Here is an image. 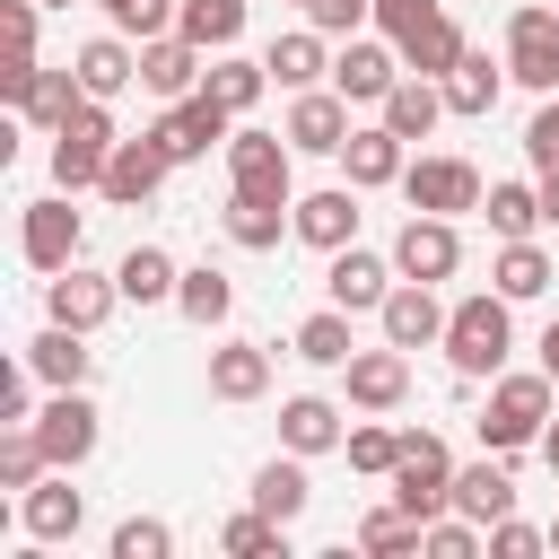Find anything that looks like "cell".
<instances>
[{
  "mask_svg": "<svg viewBox=\"0 0 559 559\" xmlns=\"http://www.w3.org/2000/svg\"><path fill=\"white\" fill-rule=\"evenodd\" d=\"M550 376L542 367H498L489 376V411H480V445L489 454H524V445H542V428H550Z\"/></svg>",
  "mask_w": 559,
  "mask_h": 559,
  "instance_id": "6da1fadb",
  "label": "cell"
},
{
  "mask_svg": "<svg viewBox=\"0 0 559 559\" xmlns=\"http://www.w3.org/2000/svg\"><path fill=\"white\" fill-rule=\"evenodd\" d=\"M507 306L515 297H498V288H472V297L445 306V358H454V376H498L507 367V349H515V314Z\"/></svg>",
  "mask_w": 559,
  "mask_h": 559,
  "instance_id": "7a4b0ae2",
  "label": "cell"
},
{
  "mask_svg": "<svg viewBox=\"0 0 559 559\" xmlns=\"http://www.w3.org/2000/svg\"><path fill=\"white\" fill-rule=\"evenodd\" d=\"M114 140H122V131H114V105H105V96H79V114L52 131V183H61V192H96Z\"/></svg>",
  "mask_w": 559,
  "mask_h": 559,
  "instance_id": "3957f363",
  "label": "cell"
},
{
  "mask_svg": "<svg viewBox=\"0 0 559 559\" xmlns=\"http://www.w3.org/2000/svg\"><path fill=\"white\" fill-rule=\"evenodd\" d=\"M393 507H411L419 524L428 515H445L454 507V454H445V437L437 428H402V463H393Z\"/></svg>",
  "mask_w": 559,
  "mask_h": 559,
  "instance_id": "277c9868",
  "label": "cell"
},
{
  "mask_svg": "<svg viewBox=\"0 0 559 559\" xmlns=\"http://www.w3.org/2000/svg\"><path fill=\"white\" fill-rule=\"evenodd\" d=\"M148 140H157L175 166H192V157H210V148H227V140H236V114H227L210 87H192V96H175V105L148 122Z\"/></svg>",
  "mask_w": 559,
  "mask_h": 559,
  "instance_id": "5b68a950",
  "label": "cell"
},
{
  "mask_svg": "<svg viewBox=\"0 0 559 559\" xmlns=\"http://www.w3.org/2000/svg\"><path fill=\"white\" fill-rule=\"evenodd\" d=\"M507 79L533 87V96L559 87V0H524L507 17Z\"/></svg>",
  "mask_w": 559,
  "mask_h": 559,
  "instance_id": "8992f818",
  "label": "cell"
},
{
  "mask_svg": "<svg viewBox=\"0 0 559 559\" xmlns=\"http://www.w3.org/2000/svg\"><path fill=\"white\" fill-rule=\"evenodd\" d=\"M297 148L288 131H236L227 140V192H253V201H297Z\"/></svg>",
  "mask_w": 559,
  "mask_h": 559,
  "instance_id": "52a82bcc",
  "label": "cell"
},
{
  "mask_svg": "<svg viewBox=\"0 0 559 559\" xmlns=\"http://www.w3.org/2000/svg\"><path fill=\"white\" fill-rule=\"evenodd\" d=\"M402 201L411 210H437V218H463V210L489 201V183H480L472 157H411L402 166Z\"/></svg>",
  "mask_w": 559,
  "mask_h": 559,
  "instance_id": "ba28073f",
  "label": "cell"
},
{
  "mask_svg": "<svg viewBox=\"0 0 559 559\" xmlns=\"http://www.w3.org/2000/svg\"><path fill=\"white\" fill-rule=\"evenodd\" d=\"M35 437H44V454H52V472H79L87 454H96V402H87V384H52V402L35 411Z\"/></svg>",
  "mask_w": 559,
  "mask_h": 559,
  "instance_id": "9c48e42d",
  "label": "cell"
},
{
  "mask_svg": "<svg viewBox=\"0 0 559 559\" xmlns=\"http://www.w3.org/2000/svg\"><path fill=\"white\" fill-rule=\"evenodd\" d=\"M280 131H288V148H297V157H341L358 122H349V96H341V87H297Z\"/></svg>",
  "mask_w": 559,
  "mask_h": 559,
  "instance_id": "30bf717a",
  "label": "cell"
},
{
  "mask_svg": "<svg viewBox=\"0 0 559 559\" xmlns=\"http://www.w3.org/2000/svg\"><path fill=\"white\" fill-rule=\"evenodd\" d=\"M393 271L402 280H454L463 271V236H454V218H437V210H411L402 218V236H393Z\"/></svg>",
  "mask_w": 559,
  "mask_h": 559,
  "instance_id": "8fae6325",
  "label": "cell"
},
{
  "mask_svg": "<svg viewBox=\"0 0 559 559\" xmlns=\"http://www.w3.org/2000/svg\"><path fill=\"white\" fill-rule=\"evenodd\" d=\"M79 210H70V192H52V201H26V227H17V253H26V271H70L79 262Z\"/></svg>",
  "mask_w": 559,
  "mask_h": 559,
  "instance_id": "7c38bea8",
  "label": "cell"
},
{
  "mask_svg": "<svg viewBox=\"0 0 559 559\" xmlns=\"http://www.w3.org/2000/svg\"><path fill=\"white\" fill-rule=\"evenodd\" d=\"M393 79H402V44H393V35H384V44H376V35H349V44L332 52V87H341L349 105H384Z\"/></svg>",
  "mask_w": 559,
  "mask_h": 559,
  "instance_id": "4fadbf2b",
  "label": "cell"
},
{
  "mask_svg": "<svg viewBox=\"0 0 559 559\" xmlns=\"http://www.w3.org/2000/svg\"><path fill=\"white\" fill-rule=\"evenodd\" d=\"M166 166H175V157H166L148 131H140V140H114V157H105V183H96V192H105L114 210H148V201H157V183H166Z\"/></svg>",
  "mask_w": 559,
  "mask_h": 559,
  "instance_id": "5bb4252c",
  "label": "cell"
},
{
  "mask_svg": "<svg viewBox=\"0 0 559 559\" xmlns=\"http://www.w3.org/2000/svg\"><path fill=\"white\" fill-rule=\"evenodd\" d=\"M393 280H402V271H393V253L341 245V253H332V271H323V297H332V306H349V314H376V306L393 297Z\"/></svg>",
  "mask_w": 559,
  "mask_h": 559,
  "instance_id": "9a60e30c",
  "label": "cell"
},
{
  "mask_svg": "<svg viewBox=\"0 0 559 559\" xmlns=\"http://www.w3.org/2000/svg\"><path fill=\"white\" fill-rule=\"evenodd\" d=\"M114 306H122V280H114V271L96 280V271H79V262H70V271H52V280H44V314H52V323H70V332H96Z\"/></svg>",
  "mask_w": 559,
  "mask_h": 559,
  "instance_id": "2e32d148",
  "label": "cell"
},
{
  "mask_svg": "<svg viewBox=\"0 0 559 559\" xmlns=\"http://www.w3.org/2000/svg\"><path fill=\"white\" fill-rule=\"evenodd\" d=\"M201 79H210V52H201L192 35H175V26H166V35H148V44H140V87H148V96H166V105H175V96H192Z\"/></svg>",
  "mask_w": 559,
  "mask_h": 559,
  "instance_id": "e0dca14e",
  "label": "cell"
},
{
  "mask_svg": "<svg viewBox=\"0 0 559 559\" xmlns=\"http://www.w3.org/2000/svg\"><path fill=\"white\" fill-rule=\"evenodd\" d=\"M376 323H384L393 349H428V341H445V306H437L428 280H393V297L376 306Z\"/></svg>",
  "mask_w": 559,
  "mask_h": 559,
  "instance_id": "ac0fdd59",
  "label": "cell"
},
{
  "mask_svg": "<svg viewBox=\"0 0 559 559\" xmlns=\"http://www.w3.org/2000/svg\"><path fill=\"white\" fill-rule=\"evenodd\" d=\"M341 384H349V411H402V393H411V349H358L349 367H341Z\"/></svg>",
  "mask_w": 559,
  "mask_h": 559,
  "instance_id": "d6986e66",
  "label": "cell"
},
{
  "mask_svg": "<svg viewBox=\"0 0 559 559\" xmlns=\"http://www.w3.org/2000/svg\"><path fill=\"white\" fill-rule=\"evenodd\" d=\"M297 236H306L314 253H341V245H358V183L297 192Z\"/></svg>",
  "mask_w": 559,
  "mask_h": 559,
  "instance_id": "ffe728a7",
  "label": "cell"
},
{
  "mask_svg": "<svg viewBox=\"0 0 559 559\" xmlns=\"http://www.w3.org/2000/svg\"><path fill=\"white\" fill-rule=\"evenodd\" d=\"M17 524H26L35 542H79V524H87V498L70 489V472H44V480L17 498Z\"/></svg>",
  "mask_w": 559,
  "mask_h": 559,
  "instance_id": "44dd1931",
  "label": "cell"
},
{
  "mask_svg": "<svg viewBox=\"0 0 559 559\" xmlns=\"http://www.w3.org/2000/svg\"><path fill=\"white\" fill-rule=\"evenodd\" d=\"M70 70H79V87H87V96H105V105H114V96L140 79V44H131L122 26H114V35H87V44L70 52Z\"/></svg>",
  "mask_w": 559,
  "mask_h": 559,
  "instance_id": "7402d4cb",
  "label": "cell"
},
{
  "mask_svg": "<svg viewBox=\"0 0 559 559\" xmlns=\"http://www.w3.org/2000/svg\"><path fill=\"white\" fill-rule=\"evenodd\" d=\"M402 148H411V140H402V131H393V122L376 114L367 131H349V148H341V166H349V183H358V192H384V183H402V166H411Z\"/></svg>",
  "mask_w": 559,
  "mask_h": 559,
  "instance_id": "603a6c76",
  "label": "cell"
},
{
  "mask_svg": "<svg viewBox=\"0 0 559 559\" xmlns=\"http://www.w3.org/2000/svg\"><path fill=\"white\" fill-rule=\"evenodd\" d=\"M341 437H349L341 402H323V393H288V402H280V445H288V454L314 463V454H332Z\"/></svg>",
  "mask_w": 559,
  "mask_h": 559,
  "instance_id": "cb8c5ba5",
  "label": "cell"
},
{
  "mask_svg": "<svg viewBox=\"0 0 559 559\" xmlns=\"http://www.w3.org/2000/svg\"><path fill=\"white\" fill-rule=\"evenodd\" d=\"M445 114H463V122H489L498 114V96H507V61H489V52H463L445 79Z\"/></svg>",
  "mask_w": 559,
  "mask_h": 559,
  "instance_id": "d4e9b609",
  "label": "cell"
},
{
  "mask_svg": "<svg viewBox=\"0 0 559 559\" xmlns=\"http://www.w3.org/2000/svg\"><path fill=\"white\" fill-rule=\"evenodd\" d=\"M218 227H227V245H245V253H271L280 236H297V201H253V192H227Z\"/></svg>",
  "mask_w": 559,
  "mask_h": 559,
  "instance_id": "484cf974",
  "label": "cell"
},
{
  "mask_svg": "<svg viewBox=\"0 0 559 559\" xmlns=\"http://www.w3.org/2000/svg\"><path fill=\"white\" fill-rule=\"evenodd\" d=\"M271 393V349L262 341H218L210 349V402H262Z\"/></svg>",
  "mask_w": 559,
  "mask_h": 559,
  "instance_id": "4316f807",
  "label": "cell"
},
{
  "mask_svg": "<svg viewBox=\"0 0 559 559\" xmlns=\"http://www.w3.org/2000/svg\"><path fill=\"white\" fill-rule=\"evenodd\" d=\"M454 515H472L480 533H489L498 515H515V480H507V454H480V463H463V472H454Z\"/></svg>",
  "mask_w": 559,
  "mask_h": 559,
  "instance_id": "83f0119b",
  "label": "cell"
},
{
  "mask_svg": "<svg viewBox=\"0 0 559 559\" xmlns=\"http://www.w3.org/2000/svg\"><path fill=\"white\" fill-rule=\"evenodd\" d=\"M323 44H332L323 26H288V35H271V52H262V61H271V79L297 96V87H314V79L332 70V52H323Z\"/></svg>",
  "mask_w": 559,
  "mask_h": 559,
  "instance_id": "f1b7e54d",
  "label": "cell"
},
{
  "mask_svg": "<svg viewBox=\"0 0 559 559\" xmlns=\"http://www.w3.org/2000/svg\"><path fill=\"white\" fill-rule=\"evenodd\" d=\"M376 114H384L402 140H428V131L445 122V87H437V79H419V70H402V79H393V96H384Z\"/></svg>",
  "mask_w": 559,
  "mask_h": 559,
  "instance_id": "f546056e",
  "label": "cell"
},
{
  "mask_svg": "<svg viewBox=\"0 0 559 559\" xmlns=\"http://www.w3.org/2000/svg\"><path fill=\"white\" fill-rule=\"evenodd\" d=\"M114 280H122V306H175V253L166 245H131L122 262H114Z\"/></svg>",
  "mask_w": 559,
  "mask_h": 559,
  "instance_id": "4dcf8cb0",
  "label": "cell"
},
{
  "mask_svg": "<svg viewBox=\"0 0 559 559\" xmlns=\"http://www.w3.org/2000/svg\"><path fill=\"white\" fill-rule=\"evenodd\" d=\"M79 70H26V87H17V114L35 122V131H61L70 114H79Z\"/></svg>",
  "mask_w": 559,
  "mask_h": 559,
  "instance_id": "1f68e13d",
  "label": "cell"
},
{
  "mask_svg": "<svg viewBox=\"0 0 559 559\" xmlns=\"http://www.w3.org/2000/svg\"><path fill=\"white\" fill-rule=\"evenodd\" d=\"M288 349H297L306 367H332V376H341V367L358 358V341H349V306H323V314H306V323L288 332Z\"/></svg>",
  "mask_w": 559,
  "mask_h": 559,
  "instance_id": "d6a6232c",
  "label": "cell"
},
{
  "mask_svg": "<svg viewBox=\"0 0 559 559\" xmlns=\"http://www.w3.org/2000/svg\"><path fill=\"white\" fill-rule=\"evenodd\" d=\"M87 332H70V323H44L35 341H26V367L44 376V384H87Z\"/></svg>",
  "mask_w": 559,
  "mask_h": 559,
  "instance_id": "836d02e7",
  "label": "cell"
},
{
  "mask_svg": "<svg viewBox=\"0 0 559 559\" xmlns=\"http://www.w3.org/2000/svg\"><path fill=\"white\" fill-rule=\"evenodd\" d=\"M201 87H210L227 114H253V105H262V87H271V61H245V52L227 44V52H210V79H201Z\"/></svg>",
  "mask_w": 559,
  "mask_h": 559,
  "instance_id": "e575fe53",
  "label": "cell"
},
{
  "mask_svg": "<svg viewBox=\"0 0 559 559\" xmlns=\"http://www.w3.org/2000/svg\"><path fill=\"white\" fill-rule=\"evenodd\" d=\"M550 280H559V271H550V253H542L533 236L498 245V262H489V288H498V297H515V306H524V297H542Z\"/></svg>",
  "mask_w": 559,
  "mask_h": 559,
  "instance_id": "d590c367",
  "label": "cell"
},
{
  "mask_svg": "<svg viewBox=\"0 0 559 559\" xmlns=\"http://www.w3.org/2000/svg\"><path fill=\"white\" fill-rule=\"evenodd\" d=\"M175 314H183V323H201V332H218V323L236 314V280H227V271H210V262H201V271H183V280H175Z\"/></svg>",
  "mask_w": 559,
  "mask_h": 559,
  "instance_id": "8d00e7d4",
  "label": "cell"
},
{
  "mask_svg": "<svg viewBox=\"0 0 559 559\" xmlns=\"http://www.w3.org/2000/svg\"><path fill=\"white\" fill-rule=\"evenodd\" d=\"M306 498H314V489H306V454H271V463L253 472V507H262V515L297 524V515H306Z\"/></svg>",
  "mask_w": 559,
  "mask_h": 559,
  "instance_id": "74e56055",
  "label": "cell"
},
{
  "mask_svg": "<svg viewBox=\"0 0 559 559\" xmlns=\"http://www.w3.org/2000/svg\"><path fill=\"white\" fill-rule=\"evenodd\" d=\"M463 52H472V44H463V26H454L445 9H437V17L419 26V35H402V70H419V79H445V70H454Z\"/></svg>",
  "mask_w": 559,
  "mask_h": 559,
  "instance_id": "f35d334b",
  "label": "cell"
},
{
  "mask_svg": "<svg viewBox=\"0 0 559 559\" xmlns=\"http://www.w3.org/2000/svg\"><path fill=\"white\" fill-rule=\"evenodd\" d=\"M175 35H192L201 52H227L245 35V0H175Z\"/></svg>",
  "mask_w": 559,
  "mask_h": 559,
  "instance_id": "ab89813d",
  "label": "cell"
},
{
  "mask_svg": "<svg viewBox=\"0 0 559 559\" xmlns=\"http://www.w3.org/2000/svg\"><path fill=\"white\" fill-rule=\"evenodd\" d=\"M489 236L515 245V236H542V183H489Z\"/></svg>",
  "mask_w": 559,
  "mask_h": 559,
  "instance_id": "60d3db41",
  "label": "cell"
},
{
  "mask_svg": "<svg viewBox=\"0 0 559 559\" xmlns=\"http://www.w3.org/2000/svg\"><path fill=\"white\" fill-rule=\"evenodd\" d=\"M218 550H227V559H288V524L262 515V507H245V515L218 524Z\"/></svg>",
  "mask_w": 559,
  "mask_h": 559,
  "instance_id": "b9f144b4",
  "label": "cell"
},
{
  "mask_svg": "<svg viewBox=\"0 0 559 559\" xmlns=\"http://www.w3.org/2000/svg\"><path fill=\"white\" fill-rule=\"evenodd\" d=\"M341 454H349V472H367V480H393V463H402V428H384V419H358V428L341 437Z\"/></svg>",
  "mask_w": 559,
  "mask_h": 559,
  "instance_id": "7bdbcfd3",
  "label": "cell"
},
{
  "mask_svg": "<svg viewBox=\"0 0 559 559\" xmlns=\"http://www.w3.org/2000/svg\"><path fill=\"white\" fill-rule=\"evenodd\" d=\"M358 550H376V559H402V550H428V524H419L411 507H376V515L358 524Z\"/></svg>",
  "mask_w": 559,
  "mask_h": 559,
  "instance_id": "ee69618b",
  "label": "cell"
},
{
  "mask_svg": "<svg viewBox=\"0 0 559 559\" xmlns=\"http://www.w3.org/2000/svg\"><path fill=\"white\" fill-rule=\"evenodd\" d=\"M105 550H114V559H166V550H175V533H166L157 515H122Z\"/></svg>",
  "mask_w": 559,
  "mask_h": 559,
  "instance_id": "f6af8a7d",
  "label": "cell"
},
{
  "mask_svg": "<svg viewBox=\"0 0 559 559\" xmlns=\"http://www.w3.org/2000/svg\"><path fill=\"white\" fill-rule=\"evenodd\" d=\"M96 9H105V26H122V35H140V44L175 26V0H96Z\"/></svg>",
  "mask_w": 559,
  "mask_h": 559,
  "instance_id": "bcb514c9",
  "label": "cell"
},
{
  "mask_svg": "<svg viewBox=\"0 0 559 559\" xmlns=\"http://www.w3.org/2000/svg\"><path fill=\"white\" fill-rule=\"evenodd\" d=\"M524 157L533 175H559V96H542V114L524 122Z\"/></svg>",
  "mask_w": 559,
  "mask_h": 559,
  "instance_id": "7dc6e473",
  "label": "cell"
},
{
  "mask_svg": "<svg viewBox=\"0 0 559 559\" xmlns=\"http://www.w3.org/2000/svg\"><path fill=\"white\" fill-rule=\"evenodd\" d=\"M35 384H44V376H35L26 358L0 376V428H26V419H35Z\"/></svg>",
  "mask_w": 559,
  "mask_h": 559,
  "instance_id": "c3c4849f",
  "label": "cell"
},
{
  "mask_svg": "<svg viewBox=\"0 0 559 559\" xmlns=\"http://www.w3.org/2000/svg\"><path fill=\"white\" fill-rule=\"evenodd\" d=\"M367 17H376V0H306V26H323V35H341V44H349Z\"/></svg>",
  "mask_w": 559,
  "mask_h": 559,
  "instance_id": "681fc988",
  "label": "cell"
},
{
  "mask_svg": "<svg viewBox=\"0 0 559 559\" xmlns=\"http://www.w3.org/2000/svg\"><path fill=\"white\" fill-rule=\"evenodd\" d=\"M533 550H550V533H533V524H515V515L489 524V559H533Z\"/></svg>",
  "mask_w": 559,
  "mask_h": 559,
  "instance_id": "f907efd6",
  "label": "cell"
},
{
  "mask_svg": "<svg viewBox=\"0 0 559 559\" xmlns=\"http://www.w3.org/2000/svg\"><path fill=\"white\" fill-rule=\"evenodd\" d=\"M35 9H44V0H0V35H9V61H35Z\"/></svg>",
  "mask_w": 559,
  "mask_h": 559,
  "instance_id": "816d5d0a",
  "label": "cell"
},
{
  "mask_svg": "<svg viewBox=\"0 0 559 559\" xmlns=\"http://www.w3.org/2000/svg\"><path fill=\"white\" fill-rule=\"evenodd\" d=\"M437 9H445V0H376V26H384V35L402 44V35H419V26L437 17Z\"/></svg>",
  "mask_w": 559,
  "mask_h": 559,
  "instance_id": "f5cc1de1",
  "label": "cell"
},
{
  "mask_svg": "<svg viewBox=\"0 0 559 559\" xmlns=\"http://www.w3.org/2000/svg\"><path fill=\"white\" fill-rule=\"evenodd\" d=\"M542 376H550V384H559V314H550V323H542Z\"/></svg>",
  "mask_w": 559,
  "mask_h": 559,
  "instance_id": "db71d44e",
  "label": "cell"
},
{
  "mask_svg": "<svg viewBox=\"0 0 559 559\" xmlns=\"http://www.w3.org/2000/svg\"><path fill=\"white\" fill-rule=\"evenodd\" d=\"M542 227L559 236V175H542Z\"/></svg>",
  "mask_w": 559,
  "mask_h": 559,
  "instance_id": "11a10c76",
  "label": "cell"
},
{
  "mask_svg": "<svg viewBox=\"0 0 559 559\" xmlns=\"http://www.w3.org/2000/svg\"><path fill=\"white\" fill-rule=\"evenodd\" d=\"M542 463H550V472H559V419H550V428H542Z\"/></svg>",
  "mask_w": 559,
  "mask_h": 559,
  "instance_id": "9f6ffc18",
  "label": "cell"
},
{
  "mask_svg": "<svg viewBox=\"0 0 559 559\" xmlns=\"http://www.w3.org/2000/svg\"><path fill=\"white\" fill-rule=\"evenodd\" d=\"M550 550H559V524H550Z\"/></svg>",
  "mask_w": 559,
  "mask_h": 559,
  "instance_id": "6f0895ef",
  "label": "cell"
},
{
  "mask_svg": "<svg viewBox=\"0 0 559 559\" xmlns=\"http://www.w3.org/2000/svg\"><path fill=\"white\" fill-rule=\"evenodd\" d=\"M44 9H70V0H44Z\"/></svg>",
  "mask_w": 559,
  "mask_h": 559,
  "instance_id": "680465c9",
  "label": "cell"
},
{
  "mask_svg": "<svg viewBox=\"0 0 559 559\" xmlns=\"http://www.w3.org/2000/svg\"><path fill=\"white\" fill-rule=\"evenodd\" d=\"M297 9H306V0H297Z\"/></svg>",
  "mask_w": 559,
  "mask_h": 559,
  "instance_id": "91938a15",
  "label": "cell"
}]
</instances>
